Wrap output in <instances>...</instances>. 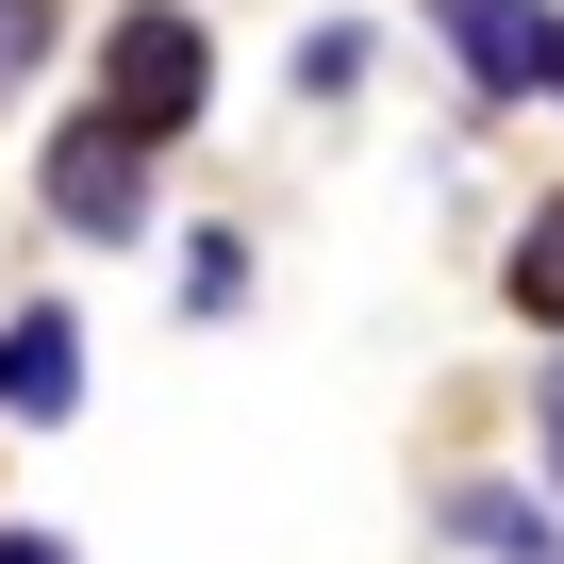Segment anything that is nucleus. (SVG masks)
Returning <instances> with one entry per match:
<instances>
[{
	"instance_id": "1",
	"label": "nucleus",
	"mask_w": 564,
	"mask_h": 564,
	"mask_svg": "<svg viewBox=\"0 0 564 564\" xmlns=\"http://www.w3.org/2000/svg\"><path fill=\"white\" fill-rule=\"evenodd\" d=\"M100 117L133 150H183L216 117V34L183 18V0H133V18H100Z\"/></svg>"
},
{
	"instance_id": "7",
	"label": "nucleus",
	"mask_w": 564,
	"mask_h": 564,
	"mask_svg": "<svg viewBox=\"0 0 564 564\" xmlns=\"http://www.w3.org/2000/svg\"><path fill=\"white\" fill-rule=\"evenodd\" d=\"M366 67H382L366 18H316V34H300V100H366Z\"/></svg>"
},
{
	"instance_id": "9",
	"label": "nucleus",
	"mask_w": 564,
	"mask_h": 564,
	"mask_svg": "<svg viewBox=\"0 0 564 564\" xmlns=\"http://www.w3.org/2000/svg\"><path fill=\"white\" fill-rule=\"evenodd\" d=\"M531 399H547V498H564V366H547V382H531Z\"/></svg>"
},
{
	"instance_id": "8",
	"label": "nucleus",
	"mask_w": 564,
	"mask_h": 564,
	"mask_svg": "<svg viewBox=\"0 0 564 564\" xmlns=\"http://www.w3.org/2000/svg\"><path fill=\"white\" fill-rule=\"evenodd\" d=\"M249 300V232H183V316H232Z\"/></svg>"
},
{
	"instance_id": "4",
	"label": "nucleus",
	"mask_w": 564,
	"mask_h": 564,
	"mask_svg": "<svg viewBox=\"0 0 564 564\" xmlns=\"http://www.w3.org/2000/svg\"><path fill=\"white\" fill-rule=\"evenodd\" d=\"M432 34L465 51L481 100H531V84L564 67V18H547V0H432Z\"/></svg>"
},
{
	"instance_id": "10",
	"label": "nucleus",
	"mask_w": 564,
	"mask_h": 564,
	"mask_svg": "<svg viewBox=\"0 0 564 564\" xmlns=\"http://www.w3.org/2000/svg\"><path fill=\"white\" fill-rule=\"evenodd\" d=\"M0 564H67V531H0Z\"/></svg>"
},
{
	"instance_id": "2",
	"label": "nucleus",
	"mask_w": 564,
	"mask_h": 564,
	"mask_svg": "<svg viewBox=\"0 0 564 564\" xmlns=\"http://www.w3.org/2000/svg\"><path fill=\"white\" fill-rule=\"evenodd\" d=\"M150 183H166V150H133L117 117H51V150H34V199L67 249H150Z\"/></svg>"
},
{
	"instance_id": "5",
	"label": "nucleus",
	"mask_w": 564,
	"mask_h": 564,
	"mask_svg": "<svg viewBox=\"0 0 564 564\" xmlns=\"http://www.w3.org/2000/svg\"><path fill=\"white\" fill-rule=\"evenodd\" d=\"M448 531H465L481 564H564V514H531V481H465Z\"/></svg>"
},
{
	"instance_id": "12",
	"label": "nucleus",
	"mask_w": 564,
	"mask_h": 564,
	"mask_svg": "<svg viewBox=\"0 0 564 564\" xmlns=\"http://www.w3.org/2000/svg\"><path fill=\"white\" fill-rule=\"evenodd\" d=\"M0 84H18V67H0Z\"/></svg>"
},
{
	"instance_id": "6",
	"label": "nucleus",
	"mask_w": 564,
	"mask_h": 564,
	"mask_svg": "<svg viewBox=\"0 0 564 564\" xmlns=\"http://www.w3.org/2000/svg\"><path fill=\"white\" fill-rule=\"evenodd\" d=\"M498 282H514V316H531V333H564V199H531V232H514Z\"/></svg>"
},
{
	"instance_id": "3",
	"label": "nucleus",
	"mask_w": 564,
	"mask_h": 564,
	"mask_svg": "<svg viewBox=\"0 0 564 564\" xmlns=\"http://www.w3.org/2000/svg\"><path fill=\"white\" fill-rule=\"evenodd\" d=\"M67 415H84V316L18 300L0 316V432H67Z\"/></svg>"
},
{
	"instance_id": "11",
	"label": "nucleus",
	"mask_w": 564,
	"mask_h": 564,
	"mask_svg": "<svg viewBox=\"0 0 564 564\" xmlns=\"http://www.w3.org/2000/svg\"><path fill=\"white\" fill-rule=\"evenodd\" d=\"M547 100H564V67H547Z\"/></svg>"
}]
</instances>
